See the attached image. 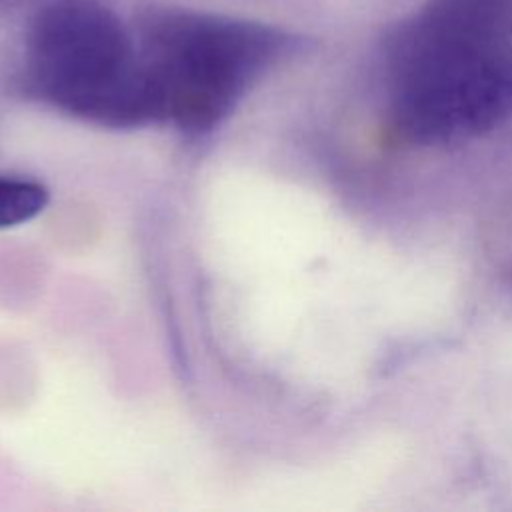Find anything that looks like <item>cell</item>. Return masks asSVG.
<instances>
[{"mask_svg":"<svg viewBox=\"0 0 512 512\" xmlns=\"http://www.w3.org/2000/svg\"><path fill=\"white\" fill-rule=\"evenodd\" d=\"M24 66L32 88L74 116L110 126L156 118L140 40L94 0H54L38 10Z\"/></svg>","mask_w":512,"mask_h":512,"instance_id":"6da1fadb","label":"cell"},{"mask_svg":"<svg viewBox=\"0 0 512 512\" xmlns=\"http://www.w3.org/2000/svg\"><path fill=\"white\" fill-rule=\"evenodd\" d=\"M288 46L284 32L260 22L212 12L160 14L140 40L156 118L190 132L212 130Z\"/></svg>","mask_w":512,"mask_h":512,"instance_id":"7a4b0ae2","label":"cell"},{"mask_svg":"<svg viewBox=\"0 0 512 512\" xmlns=\"http://www.w3.org/2000/svg\"><path fill=\"white\" fill-rule=\"evenodd\" d=\"M390 124L418 146L486 132L512 114V52H486L392 32Z\"/></svg>","mask_w":512,"mask_h":512,"instance_id":"3957f363","label":"cell"},{"mask_svg":"<svg viewBox=\"0 0 512 512\" xmlns=\"http://www.w3.org/2000/svg\"><path fill=\"white\" fill-rule=\"evenodd\" d=\"M48 204V190L24 178L0 176V228L24 224Z\"/></svg>","mask_w":512,"mask_h":512,"instance_id":"277c9868","label":"cell"}]
</instances>
